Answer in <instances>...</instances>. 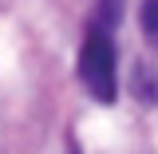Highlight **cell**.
Returning <instances> with one entry per match:
<instances>
[{"mask_svg":"<svg viewBox=\"0 0 158 154\" xmlns=\"http://www.w3.org/2000/svg\"><path fill=\"white\" fill-rule=\"evenodd\" d=\"M79 79L99 103H115L118 95V63H115V40L107 28H91L79 48Z\"/></svg>","mask_w":158,"mask_h":154,"instance_id":"cell-1","label":"cell"},{"mask_svg":"<svg viewBox=\"0 0 158 154\" xmlns=\"http://www.w3.org/2000/svg\"><path fill=\"white\" fill-rule=\"evenodd\" d=\"M138 24H142V36L158 48V0H142V8H138Z\"/></svg>","mask_w":158,"mask_h":154,"instance_id":"cell-2","label":"cell"},{"mask_svg":"<svg viewBox=\"0 0 158 154\" xmlns=\"http://www.w3.org/2000/svg\"><path fill=\"white\" fill-rule=\"evenodd\" d=\"M107 8H103V16H99V28H107L111 32V24L118 20V12H123V0H103Z\"/></svg>","mask_w":158,"mask_h":154,"instance_id":"cell-3","label":"cell"}]
</instances>
